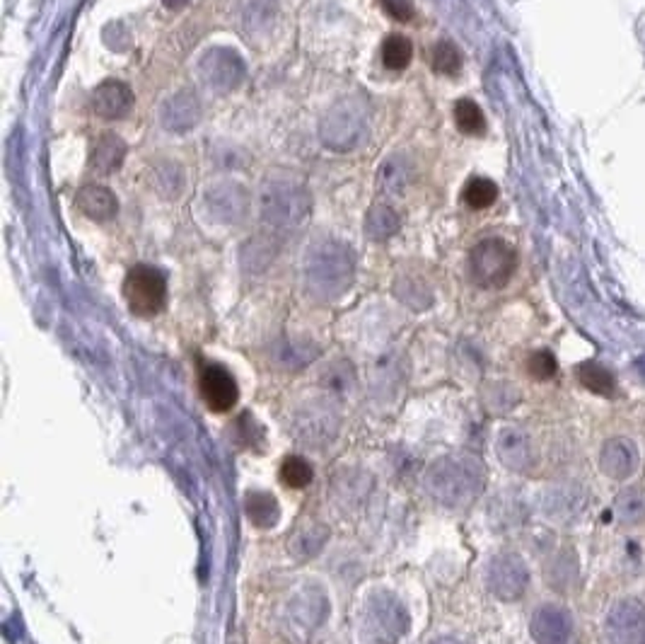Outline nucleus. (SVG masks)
Returning <instances> with one entry per match:
<instances>
[{"label":"nucleus","mask_w":645,"mask_h":644,"mask_svg":"<svg viewBox=\"0 0 645 644\" xmlns=\"http://www.w3.org/2000/svg\"><path fill=\"white\" fill-rule=\"evenodd\" d=\"M426 492L447 508L471 507L486 487V468L476 456L452 453L442 456L428 468Z\"/></svg>","instance_id":"nucleus-1"},{"label":"nucleus","mask_w":645,"mask_h":644,"mask_svg":"<svg viewBox=\"0 0 645 644\" xmlns=\"http://www.w3.org/2000/svg\"><path fill=\"white\" fill-rule=\"evenodd\" d=\"M409 632V613L397 596L377 589L361 610V635L368 644H399Z\"/></svg>","instance_id":"nucleus-2"},{"label":"nucleus","mask_w":645,"mask_h":644,"mask_svg":"<svg viewBox=\"0 0 645 644\" xmlns=\"http://www.w3.org/2000/svg\"><path fill=\"white\" fill-rule=\"evenodd\" d=\"M467 267L479 288H503L518 269V255L501 237H486L471 247Z\"/></svg>","instance_id":"nucleus-3"},{"label":"nucleus","mask_w":645,"mask_h":644,"mask_svg":"<svg viewBox=\"0 0 645 644\" xmlns=\"http://www.w3.org/2000/svg\"><path fill=\"white\" fill-rule=\"evenodd\" d=\"M329 616V601L317 589H305L293 596L283 610L281 630L293 644H307Z\"/></svg>","instance_id":"nucleus-4"},{"label":"nucleus","mask_w":645,"mask_h":644,"mask_svg":"<svg viewBox=\"0 0 645 644\" xmlns=\"http://www.w3.org/2000/svg\"><path fill=\"white\" fill-rule=\"evenodd\" d=\"M124 298L131 313L138 317H153L167 303V281L160 269L150 265H135L124 279Z\"/></svg>","instance_id":"nucleus-5"},{"label":"nucleus","mask_w":645,"mask_h":644,"mask_svg":"<svg viewBox=\"0 0 645 644\" xmlns=\"http://www.w3.org/2000/svg\"><path fill=\"white\" fill-rule=\"evenodd\" d=\"M341 427V415L329 400H313L295 409L293 434L307 446H324L336 438Z\"/></svg>","instance_id":"nucleus-6"},{"label":"nucleus","mask_w":645,"mask_h":644,"mask_svg":"<svg viewBox=\"0 0 645 644\" xmlns=\"http://www.w3.org/2000/svg\"><path fill=\"white\" fill-rule=\"evenodd\" d=\"M486 587L501 601H518L530 587V569L515 552H503L489 562Z\"/></svg>","instance_id":"nucleus-7"},{"label":"nucleus","mask_w":645,"mask_h":644,"mask_svg":"<svg viewBox=\"0 0 645 644\" xmlns=\"http://www.w3.org/2000/svg\"><path fill=\"white\" fill-rule=\"evenodd\" d=\"M604 638L610 644H645V603L621 599L604 618Z\"/></svg>","instance_id":"nucleus-8"},{"label":"nucleus","mask_w":645,"mask_h":644,"mask_svg":"<svg viewBox=\"0 0 645 644\" xmlns=\"http://www.w3.org/2000/svg\"><path fill=\"white\" fill-rule=\"evenodd\" d=\"M199 390L206 408L211 412H220V415L230 412L237 405V397H240L233 373L220 364H206L201 368Z\"/></svg>","instance_id":"nucleus-9"},{"label":"nucleus","mask_w":645,"mask_h":644,"mask_svg":"<svg viewBox=\"0 0 645 644\" xmlns=\"http://www.w3.org/2000/svg\"><path fill=\"white\" fill-rule=\"evenodd\" d=\"M496 453L501 463L512 473H530L537 466L532 438L520 427H503L496 438Z\"/></svg>","instance_id":"nucleus-10"},{"label":"nucleus","mask_w":645,"mask_h":644,"mask_svg":"<svg viewBox=\"0 0 645 644\" xmlns=\"http://www.w3.org/2000/svg\"><path fill=\"white\" fill-rule=\"evenodd\" d=\"M530 630L537 644H568L573 635V618L563 606L544 603L534 610Z\"/></svg>","instance_id":"nucleus-11"},{"label":"nucleus","mask_w":645,"mask_h":644,"mask_svg":"<svg viewBox=\"0 0 645 644\" xmlns=\"http://www.w3.org/2000/svg\"><path fill=\"white\" fill-rule=\"evenodd\" d=\"M600 470L611 480H626L639 470V448L624 437L604 441L600 451Z\"/></svg>","instance_id":"nucleus-12"},{"label":"nucleus","mask_w":645,"mask_h":644,"mask_svg":"<svg viewBox=\"0 0 645 644\" xmlns=\"http://www.w3.org/2000/svg\"><path fill=\"white\" fill-rule=\"evenodd\" d=\"M588 507V492L580 485H559L551 487V492L544 497V511L553 521H575Z\"/></svg>","instance_id":"nucleus-13"},{"label":"nucleus","mask_w":645,"mask_h":644,"mask_svg":"<svg viewBox=\"0 0 645 644\" xmlns=\"http://www.w3.org/2000/svg\"><path fill=\"white\" fill-rule=\"evenodd\" d=\"M134 107V93L121 80H104L93 93V109L102 119H121Z\"/></svg>","instance_id":"nucleus-14"},{"label":"nucleus","mask_w":645,"mask_h":644,"mask_svg":"<svg viewBox=\"0 0 645 644\" xmlns=\"http://www.w3.org/2000/svg\"><path fill=\"white\" fill-rule=\"evenodd\" d=\"M370 485H372L370 475L361 473V470H348L346 468L343 473L333 478L332 497L343 511H351V508H358L362 501L368 499Z\"/></svg>","instance_id":"nucleus-15"},{"label":"nucleus","mask_w":645,"mask_h":644,"mask_svg":"<svg viewBox=\"0 0 645 644\" xmlns=\"http://www.w3.org/2000/svg\"><path fill=\"white\" fill-rule=\"evenodd\" d=\"M326 540H329V528L324 523L307 518V521L298 523L293 536L288 538V550L298 559H313L324 550Z\"/></svg>","instance_id":"nucleus-16"},{"label":"nucleus","mask_w":645,"mask_h":644,"mask_svg":"<svg viewBox=\"0 0 645 644\" xmlns=\"http://www.w3.org/2000/svg\"><path fill=\"white\" fill-rule=\"evenodd\" d=\"M75 204H78V208L87 216V218H93V221H100V223L114 218L116 211H119V201H116V196L109 192L107 186H100V185L83 186V189L78 192Z\"/></svg>","instance_id":"nucleus-17"},{"label":"nucleus","mask_w":645,"mask_h":644,"mask_svg":"<svg viewBox=\"0 0 645 644\" xmlns=\"http://www.w3.org/2000/svg\"><path fill=\"white\" fill-rule=\"evenodd\" d=\"M244 508H247L249 521L254 523L256 528H271L276 526L278 518H281V508H278V501L273 494L269 492H249L244 497Z\"/></svg>","instance_id":"nucleus-18"},{"label":"nucleus","mask_w":645,"mask_h":644,"mask_svg":"<svg viewBox=\"0 0 645 644\" xmlns=\"http://www.w3.org/2000/svg\"><path fill=\"white\" fill-rule=\"evenodd\" d=\"M124 156H126V146L121 138H116L114 134H104V136L94 144L93 156H90V167L102 175H109L124 163Z\"/></svg>","instance_id":"nucleus-19"},{"label":"nucleus","mask_w":645,"mask_h":644,"mask_svg":"<svg viewBox=\"0 0 645 644\" xmlns=\"http://www.w3.org/2000/svg\"><path fill=\"white\" fill-rule=\"evenodd\" d=\"M614 516L624 526L645 523V487H629L614 499Z\"/></svg>","instance_id":"nucleus-20"},{"label":"nucleus","mask_w":645,"mask_h":644,"mask_svg":"<svg viewBox=\"0 0 645 644\" xmlns=\"http://www.w3.org/2000/svg\"><path fill=\"white\" fill-rule=\"evenodd\" d=\"M578 380L588 387L590 393L602 395V397H614L617 395V378L610 368H604L597 361H588V364L578 366Z\"/></svg>","instance_id":"nucleus-21"},{"label":"nucleus","mask_w":645,"mask_h":644,"mask_svg":"<svg viewBox=\"0 0 645 644\" xmlns=\"http://www.w3.org/2000/svg\"><path fill=\"white\" fill-rule=\"evenodd\" d=\"M544 577L556 591H568V589L573 587L575 579H578V559H575L573 550H561L559 555L546 565Z\"/></svg>","instance_id":"nucleus-22"},{"label":"nucleus","mask_w":645,"mask_h":644,"mask_svg":"<svg viewBox=\"0 0 645 644\" xmlns=\"http://www.w3.org/2000/svg\"><path fill=\"white\" fill-rule=\"evenodd\" d=\"M454 124L467 136H483L486 134V116H483V109L474 100H460L454 105Z\"/></svg>","instance_id":"nucleus-23"},{"label":"nucleus","mask_w":645,"mask_h":644,"mask_svg":"<svg viewBox=\"0 0 645 644\" xmlns=\"http://www.w3.org/2000/svg\"><path fill=\"white\" fill-rule=\"evenodd\" d=\"M413 44L406 39L404 35H390L382 44V64L390 71H404L406 65L412 64Z\"/></svg>","instance_id":"nucleus-24"},{"label":"nucleus","mask_w":645,"mask_h":644,"mask_svg":"<svg viewBox=\"0 0 645 644\" xmlns=\"http://www.w3.org/2000/svg\"><path fill=\"white\" fill-rule=\"evenodd\" d=\"M461 199L467 204L469 208L474 211H481V208H489L496 204L498 199V186L496 182H491L486 177H471L461 192Z\"/></svg>","instance_id":"nucleus-25"},{"label":"nucleus","mask_w":645,"mask_h":644,"mask_svg":"<svg viewBox=\"0 0 645 644\" xmlns=\"http://www.w3.org/2000/svg\"><path fill=\"white\" fill-rule=\"evenodd\" d=\"M313 466L300 456L285 458L283 466H281V480H283L285 487H293V489H303L313 482Z\"/></svg>","instance_id":"nucleus-26"},{"label":"nucleus","mask_w":645,"mask_h":644,"mask_svg":"<svg viewBox=\"0 0 645 644\" xmlns=\"http://www.w3.org/2000/svg\"><path fill=\"white\" fill-rule=\"evenodd\" d=\"M432 68L442 75H457L461 68V51L452 42H440L432 49Z\"/></svg>","instance_id":"nucleus-27"},{"label":"nucleus","mask_w":645,"mask_h":644,"mask_svg":"<svg viewBox=\"0 0 645 644\" xmlns=\"http://www.w3.org/2000/svg\"><path fill=\"white\" fill-rule=\"evenodd\" d=\"M556 368H559V364H556V357H553L551 351H534L532 357L527 358V371L537 380L553 378V376H556Z\"/></svg>","instance_id":"nucleus-28"},{"label":"nucleus","mask_w":645,"mask_h":644,"mask_svg":"<svg viewBox=\"0 0 645 644\" xmlns=\"http://www.w3.org/2000/svg\"><path fill=\"white\" fill-rule=\"evenodd\" d=\"M380 5H382L384 13L399 22H409L413 17L412 0H380Z\"/></svg>","instance_id":"nucleus-29"},{"label":"nucleus","mask_w":645,"mask_h":644,"mask_svg":"<svg viewBox=\"0 0 645 644\" xmlns=\"http://www.w3.org/2000/svg\"><path fill=\"white\" fill-rule=\"evenodd\" d=\"M163 3L170 7V10H179V7H184L189 0H163Z\"/></svg>","instance_id":"nucleus-30"},{"label":"nucleus","mask_w":645,"mask_h":644,"mask_svg":"<svg viewBox=\"0 0 645 644\" xmlns=\"http://www.w3.org/2000/svg\"><path fill=\"white\" fill-rule=\"evenodd\" d=\"M431 644H461V642L454 638H438V639H432Z\"/></svg>","instance_id":"nucleus-31"}]
</instances>
